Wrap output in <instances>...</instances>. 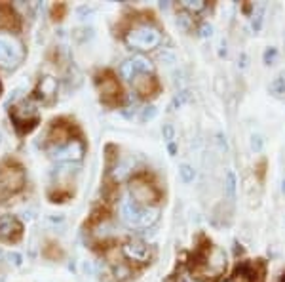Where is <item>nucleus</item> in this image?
Returning a JSON list of instances; mask_svg holds the SVG:
<instances>
[{
    "label": "nucleus",
    "mask_w": 285,
    "mask_h": 282,
    "mask_svg": "<svg viewBox=\"0 0 285 282\" xmlns=\"http://www.w3.org/2000/svg\"><path fill=\"white\" fill-rule=\"evenodd\" d=\"M93 10L92 6H80L78 8V15H80V19H90V15H93Z\"/></svg>",
    "instance_id": "obj_31"
},
{
    "label": "nucleus",
    "mask_w": 285,
    "mask_h": 282,
    "mask_svg": "<svg viewBox=\"0 0 285 282\" xmlns=\"http://www.w3.org/2000/svg\"><path fill=\"white\" fill-rule=\"evenodd\" d=\"M158 58H160V61L167 63V65H173V63L177 61V56H175L171 50H167V48H164V50L160 52V54H158Z\"/></svg>",
    "instance_id": "obj_26"
},
{
    "label": "nucleus",
    "mask_w": 285,
    "mask_h": 282,
    "mask_svg": "<svg viewBox=\"0 0 285 282\" xmlns=\"http://www.w3.org/2000/svg\"><path fill=\"white\" fill-rule=\"evenodd\" d=\"M249 147H251V151H253V152H261V151H263V147H264L263 136L253 134V136L249 138Z\"/></svg>",
    "instance_id": "obj_24"
},
{
    "label": "nucleus",
    "mask_w": 285,
    "mask_h": 282,
    "mask_svg": "<svg viewBox=\"0 0 285 282\" xmlns=\"http://www.w3.org/2000/svg\"><path fill=\"white\" fill-rule=\"evenodd\" d=\"M118 72H120L122 79L128 80V82H133V80L139 76V72L135 71V67H133V63H131V59H126V61H124V63L120 65Z\"/></svg>",
    "instance_id": "obj_19"
},
{
    "label": "nucleus",
    "mask_w": 285,
    "mask_h": 282,
    "mask_svg": "<svg viewBox=\"0 0 285 282\" xmlns=\"http://www.w3.org/2000/svg\"><path fill=\"white\" fill-rule=\"evenodd\" d=\"M175 151H177V149H175V145L169 143V152H171V155H175Z\"/></svg>",
    "instance_id": "obj_35"
},
{
    "label": "nucleus",
    "mask_w": 285,
    "mask_h": 282,
    "mask_svg": "<svg viewBox=\"0 0 285 282\" xmlns=\"http://www.w3.org/2000/svg\"><path fill=\"white\" fill-rule=\"evenodd\" d=\"M198 35H200V38H211V36H213V25L209 21H204L200 25Z\"/></svg>",
    "instance_id": "obj_28"
},
{
    "label": "nucleus",
    "mask_w": 285,
    "mask_h": 282,
    "mask_svg": "<svg viewBox=\"0 0 285 282\" xmlns=\"http://www.w3.org/2000/svg\"><path fill=\"white\" fill-rule=\"evenodd\" d=\"M230 282H263V267L261 265H249L243 263L234 271Z\"/></svg>",
    "instance_id": "obj_9"
},
{
    "label": "nucleus",
    "mask_w": 285,
    "mask_h": 282,
    "mask_svg": "<svg viewBox=\"0 0 285 282\" xmlns=\"http://www.w3.org/2000/svg\"><path fill=\"white\" fill-rule=\"evenodd\" d=\"M281 191H283V193H285V181H283V183H281Z\"/></svg>",
    "instance_id": "obj_36"
},
{
    "label": "nucleus",
    "mask_w": 285,
    "mask_h": 282,
    "mask_svg": "<svg viewBox=\"0 0 285 282\" xmlns=\"http://www.w3.org/2000/svg\"><path fill=\"white\" fill-rule=\"evenodd\" d=\"M160 210L154 206H141L131 198H124L120 202V219L129 229H149L158 221Z\"/></svg>",
    "instance_id": "obj_1"
},
{
    "label": "nucleus",
    "mask_w": 285,
    "mask_h": 282,
    "mask_svg": "<svg viewBox=\"0 0 285 282\" xmlns=\"http://www.w3.org/2000/svg\"><path fill=\"white\" fill-rule=\"evenodd\" d=\"M268 90H270V94L274 95V97H283L285 95V74H278V76L270 82Z\"/></svg>",
    "instance_id": "obj_20"
},
{
    "label": "nucleus",
    "mask_w": 285,
    "mask_h": 282,
    "mask_svg": "<svg viewBox=\"0 0 285 282\" xmlns=\"http://www.w3.org/2000/svg\"><path fill=\"white\" fill-rule=\"evenodd\" d=\"M164 40L162 31L158 29L156 25L152 23H139L133 29H129L126 33V44L129 48H135V50L149 52L158 48Z\"/></svg>",
    "instance_id": "obj_3"
},
{
    "label": "nucleus",
    "mask_w": 285,
    "mask_h": 282,
    "mask_svg": "<svg viewBox=\"0 0 285 282\" xmlns=\"http://www.w3.org/2000/svg\"><path fill=\"white\" fill-rule=\"evenodd\" d=\"M264 12H266V4H264V2L256 4L255 10H253V17H251V29L255 31V33H259V31L263 29Z\"/></svg>",
    "instance_id": "obj_16"
},
{
    "label": "nucleus",
    "mask_w": 285,
    "mask_h": 282,
    "mask_svg": "<svg viewBox=\"0 0 285 282\" xmlns=\"http://www.w3.org/2000/svg\"><path fill=\"white\" fill-rule=\"evenodd\" d=\"M162 136H164V139L167 143H171L175 139V126L173 124H164L162 126Z\"/></svg>",
    "instance_id": "obj_29"
},
{
    "label": "nucleus",
    "mask_w": 285,
    "mask_h": 282,
    "mask_svg": "<svg viewBox=\"0 0 285 282\" xmlns=\"http://www.w3.org/2000/svg\"><path fill=\"white\" fill-rule=\"evenodd\" d=\"M8 260H10V263H12L14 267H21V265H23L21 253H17V252H10V253H8Z\"/></svg>",
    "instance_id": "obj_30"
},
{
    "label": "nucleus",
    "mask_w": 285,
    "mask_h": 282,
    "mask_svg": "<svg viewBox=\"0 0 285 282\" xmlns=\"http://www.w3.org/2000/svg\"><path fill=\"white\" fill-rule=\"evenodd\" d=\"M177 25L179 27H183L185 31H190L192 29V17H190V14H179L177 15Z\"/></svg>",
    "instance_id": "obj_25"
},
{
    "label": "nucleus",
    "mask_w": 285,
    "mask_h": 282,
    "mask_svg": "<svg viewBox=\"0 0 285 282\" xmlns=\"http://www.w3.org/2000/svg\"><path fill=\"white\" fill-rule=\"evenodd\" d=\"M179 175H181L183 183H192L196 180V170L190 164H181L179 166Z\"/></svg>",
    "instance_id": "obj_22"
},
{
    "label": "nucleus",
    "mask_w": 285,
    "mask_h": 282,
    "mask_svg": "<svg viewBox=\"0 0 285 282\" xmlns=\"http://www.w3.org/2000/svg\"><path fill=\"white\" fill-rule=\"evenodd\" d=\"M25 183V174L19 166L4 164L0 166V200H6L8 196L17 193Z\"/></svg>",
    "instance_id": "obj_5"
},
{
    "label": "nucleus",
    "mask_w": 285,
    "mask_h": 282,
    "mask_svg": "<svg viewBox=\"0 0 285 282\" xmlns=\"http://www.w3.org/2000/svg\"><path fill=\"white\" fill-rule=\"evenodd\" d=\"M226 269V255L221 248L209 244L206 250L196 258V263L192 267V273L196 278L204 280V278H217L221 276Z\"/></svg>",
    "instance_id": "obj_2"
},
{
    "label": "nucleus",
    "mask_w": 285,
    "mask_h": 282,
    "mask_svg": "<svg viewBox=\"0 0 285 282\" xmlns=\"http://www.w3.org/2000/svg\"><path fill=\"white\" fill-rule=\"evenodd\" d=\"M99 90H101V97H103L105 101H110L112 97H118V95H120V86H118L116 79H112V76H105V79L101 80Z\"/></svg>",
    "instance_id": "obj_13"
},
{
    "label": "nucleus",
    "mask_w": 285,
    "mask_h": 282,
    "mask_svg": "<svg viewBox=\"0 0 285 282\" xmlns=\"http://www.w3.org/2000/svg\"><path fill=\"white\" fill-rule=\"evenodd\" d=\"M217 139H219V143H221V147H222V149H224V151H226V139L222 138V134H219V136H217Z\"/></svg>",
    "instance_id": "obj_34"
},
{
    "label": "nucleus",
    "mask_w": 285,
    "mask_h": 282,
    "mask_svg": "<svg viewBox=\"0 0 285 282\" xmlns=\"http://www.w3.org/2000/svg\"><path fill=\"white\" fill-rule=\"evenodd\" d=\"M181 8L185 10L186 14H190V15L202 14V12L207 8V2L206 0H183V2H181Z\"/></svg>",
    "instance_id": "obj_17"
},
{
    "label": "nucleus",
    "mask_w": 285,
    "mask_h": 282,
    "mask_svg": "<svg viewBox=\"0 0 285 282\" xmlns=\"http://www.w3.org/2000/svg\"><path fill=\"white\" fill-rule=\"evenodd\" d=\"M12 116H14V120L17 124H27V122H31V120H36L38 113H36V107L33 105V103L21 101L14 107Z\"/></svg>",
    "instance_id": "obj_10"
},
{
    "label": "nucleus",
    "mask_w": 285,
    "mask_h": 282,
    "mask_svg": "<svg viewBox=\"0 0 285 282\" xmlns=\"http://www.w3.org/2000/svg\"><path fill=\"white\" fill-rule=\"evenodd\" d=\"M179 282H198V278H196V276H190V275H183L181 278H179Z\"/></svg>",
    "instance_id": "obj_33"
},
{
    "label": "nucleus",
    "mask_w": 285,
    "mask_h": 282,
    "mask_svg": "<svg viewBox=\"0 0 285 282\" xmlns=\"http://www.w3.org/2000/svg\"><path fill=\"white\" fill-rule=\"evenodd\" d=\"M84 143L78 141V139H69L65 143L53 145L50 149V157L57 162H67V164H72V162H78L84 157Z\"/></svg>",
    "instance_id": "obj_6"
},
{
    "label": "nucleus",
    "mask_w": 285,
    "mask_h": 282,
    "mask_svg": "<svg viewBox=\"0 0 285 282\" xmlns=\"http://www.w3.org/2000/svg\"><path fill=\"white\" fill-rule=\"evenodd\" d=\"M133 86H135L137 94L142 95V97H147V95H154L158 90V84L156 80L149 76V74H139L135 80H133Z\"/></svg>",
    "instance_id": "obj_12"
},
{
    "label": "nucleus",
    "mask_w": 285,
    "mask_h": 282,
    "mask_svg": "<svg viewBox=\"0 0 285 282\" xmlns=\"http://www.w3.org/2000/svg\"><path fill=\"white\" fill-rule=\"evenodd\" d=\"M2 258H4V253H2V252H0V260H2Z\"/></svg>",
    "instance_id": "obj_39"
},
{
    "label": "nucleus",
    "mask_w": 285,
    "mask_h": 282,
    "mask_svg": "<svg viewBox=\"0 0 285 282\" xmlns=\"http://www.w3.org/2000/svg\"><path fill=\"white\" fill-rule=\"evenodd\" d=\"M156 115H158V109L154 105H149V107H145L141 111V120L142 122H149L152 118H156Z\"/></svg>",
    "instance_id": "obj_27"
},
{
    "label": "nucleus",
    "mask_w": 285,
    "mask_h": 282,
    "mask_svg": "<svg viewBox=\"0 0 285 282\" xmlns=\"http://www.w3.org/2000/svg\"><path fill=\"white\" fill-rule=\"evenodd\" d=\"M131 59V63H133V67H135V71L139 72V74H149V72H152V69H154V65L150 63L149 58H145V56H133Z\"/></svg>",
    "instance_id": "obj_18"
},
{
    "label": "nucleus",
    "mask_w": 285,
    "mask_h": 282,
    "mask_svg": "<svg viewBox=\"0 0 285 282\" xmlns=\"http://www.w3.org/2000/svg\"><path fill=\"white\" fill-rule=\"evenodd\" d=\"M21 231V227L17 223V219L14 216H2L0 217V239L10 240L15 239Z\"/></svg>",
    "instance_id": "obj_11"
},
{
    "label": "nucleus",
    "mask_w": 285,
    "mask_h": 282,
    "mask_svg": "<svg viewBox=\"0 0 285 282\" xmlns=\"http://www.w3.org/2000/svg\"><path fill=\"white\" fill-rule=\"evenodd\" d=\"M122 252H124V255H126L129 261H137V263H145V261H149V258H150L149 244H145L142 240H129V242L124 244Z\"/></svg>",
    "instance_id": "obj_8"
},
{
    "label": "nucleus",
    "mask_w": 285,
    "mask_h": 282,
    "mask_svg": "<svg viewBox=\"0 0 285 282\" xmlns=\"http://www.w3.org/2000/svg\"><path fill=\"white\" fill-rule=\"evenodd\" d=\"M238 67H240V69H245V67H247V56H245V54L240 56V59H238Z\"/></svg>",
    "instance_id": "obj_32"
},
{
    "label": "nucleus",
    "mask_w": 285,
    "mask_h": 282,
    "mask_svg": "<svg viewBox=\"0 0 285 282\" xmlns=\"http://www.w3.org/2000/svg\"><path fill=\"white\" fill-rule=\"evenodd\" d=\"M279 282H285V275H283V276H281V280H279Z\"/></svg>",
    "instance_id": "obj_38"
},
{
    "label": "nucleus",
    "mask_w": 285,
    "mask_h": 282,
    "mask_svg": "<svg viewBox=\"0 0 285 282\" xmlns=\"http://www.w3.org/2000/svg\"><path fill=\"white\" fill-rule=\"evenodd\" d=\"M276 59H278V48L270 46V48H266V50H264V54H263L264 65H274V63H276Z\"/></svg>",
    "instance_id": "obj_23"
},
{
    "label": "nucleus",
    "mask_w": 285,
    "mask_h": 282,
    "mask_svg": "<svg viewBox=\"0 0 285 282\" xmlns=\"http://www.w3.org/2000/svg\"><path fill=\"white\" fill-rule=\"evenodd\" d=\"M129 196H131L133 202L141 204V206H150L160 198V193L154 185H150L149 181L133 180L129 183Z\"/></svg>",
    "instance_id": "obj_7"
},
{
    "label": "nucleus",
    "mask_w": 285,
    "mask_h": 282,
    "mask_svg": "<svg viewBox=\"0 0 285 282\" xmlns=\"http://www.w3.org/2000/svg\"><path fill=\"white\" fill-rule=\"evenodd\" d=\"M0 282H4V276H2V275H0Z\"/></svg>",
    "instance_id": "obj_37"
},
{
    "label": "nucleus",
    "mask_w": 285,
    "mask_h": 282,
    "mask_svg": "<svg viewBox=\"0 0 285 282\" xmlns=\"http://www.w3.org/2000/svg\"><path fill=\"white\" fill-rule=\"evenodd\" d=\"M192 99V94H190V90H183V92H179L175 97H173V101H171L169 109L171 111H175V109H181L185 103H188Z\"/></svg>",
    "instance_id": "obj_21"
},
{
    "label": "nucleus",
    "mask_w": 285,
    "mask_h": 282,
    "mask_svg": "<svg viewBox=\"0 0 285 282\" xmlns=\"http://www.w3.org/2000/svg\"><path fill=\"white\" fill-rule=\"evenodd\" d=\"M0 143H2V136H0Z\"/></svg>",
    "instance_id": "obj_40"
},
{
    "label": "nucleus",
    "mask_w": 285,
    "mask_h": 282,
    "mask_svg": "<svg viewBox=\"0 0 285 282\" xmlns=\"http://www.w3.org/2000/svg\"><path fill=\"white\" fill-rule=\"evenodd\" d=\"M38 97L44 99V101H50L51 97L57 94V80L53 76H44L38 84Z\"/></svg>",
    "instance_id": "obj_14"
},
{
    "label": "nucleus",
    "mask_w": 285,
    "mask_h": 282,
    "mask_svg": "<svg viewBox=\"0 0 285 282\" xmlns=\"http://www.w3.org/2000/svg\"><path fill=\"white\" fill-rule=\"evenodd\" d=\"M236 191H238V177H236V174L232 170H226V174H224V195L230 200H234Z\"/></svg>",
    "instance_id": "obj_15"
},
{
    "label": "nucleus",
    "mask_w": 285,
    "mask_h": 282,
    "mask_svg": "<svg viewBox=\"0 0 285 282\" xmlns=\"http://www.w3.org/2000/svg\"><path fill=\"white\" fill-rule=\"evenodd\" d=\"M25 58L21 40L12 33H0V65L4 69H15Z\"/></svg>",
    "instance_id": "obj_4"
}]
</instances>
